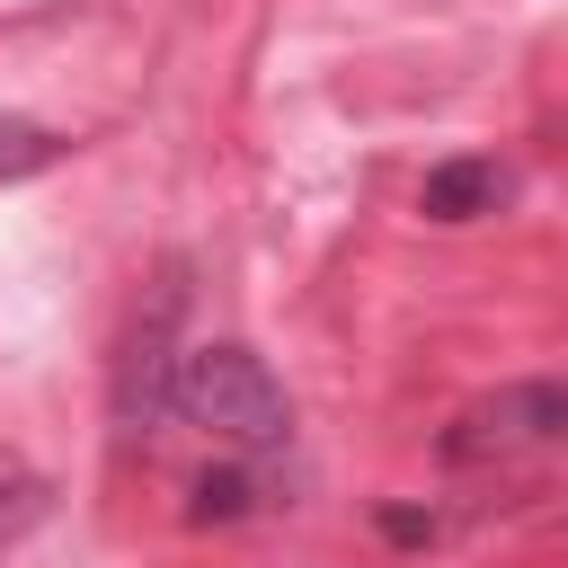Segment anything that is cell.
Returning a JSON list of instances; mask_svg holds the SVG:
<instances>
[{
    "mask_svg": "<svg viewBox=\"0 0 568 568\" xmlns=\"http://www.w3.org/2000/svg\"><path fill=\"white\" fill-rule=\"evenodd\" d=\"M178 417L204 426L222 453H248V462H275L293 444V399L275 390V373L240 337L186 346V364H178Z\"/></svg>",
    "mask_w": 568,
    "mask_h": 568,
    "instance_id": "6da1fadb",
    "label": "cell"
},
{
    "mask_svg": "<svg viewBox=\"0 0 568 568\" xmlns=\"http://www.w3.org/2000/svg\"><path fill=\"white\" fill-rule=\"evenodd\" d=\"M178 328H186V257H169L151 275V293L133 311V337L115 355V426L124 435H160L178 417V364H186Z\"/></svg>",
    "mask_w": 568,
    "mask_h": 568,
    "instance_id": "7a4b0ae2",
    "label": "cell"
},
{
    "mask_svg": "<svg viewBox=\"0 0 568 568\" xmlns=\"http://www.w3.org/2000/svg\"><path fill=\"white\" fill-rule=\"evenodd\" d=\"M559 444H568V382H506V390L470 399L435 453L479 470V462H524V453H559Z\"/></svg>",
    "mask_w": 568,
    "mask_h": 568,
    "instance_id": "3957f363",
    "label": "cell"
},
{
    "mask_svg": "<svg viewBox=\"0 0 568 568\" xmlns=\"http://www.w3.org/2000/svg\"><path fill=\"white\" fill-rule=\"evenodd\" d=\"M506 195H515V169H506V160H488V151H453V160H435V169L417 178V213H426V222H444V231H462V222L497 213Z\"/></svg>",
    "mask_w": 568,
    "mask_h": 568,
    "instance_id": "277c9868",
    "label": "cell"
},
{
    "mask_svg": "<svg viewBox=\"0 0 568 568\" xmlns=\"http://www.w3.org/2000/svg\"><path fill=\"white\" fill-rule=\"evenodd\" d=\"M248 515H266V462L231 453V462L195 470V488H186V524H248Z\"/></svg>",
    "mask_w": 568,
    "mask_h": 568,
    "instance_id": "5b68a950",
    "label": "cell"
},
{
    "mask_svg": "<svg viewBox=\"0 0 568 568\" xmlns=\"http://www.w3.org/2000/svg\"><path fill=\"white\" fill-rule=\"evenodd\" d=\"M44 515H53V488H44V470H36L27 453H9V444H0V559H9V550H18V541L44 524Z\"/></svg>",
    "mask_w": 568,
    "mask_h": 568,
    "instance_id": "8992f818",
    "label": "cell"
},
{
    "mask_svg": "<svg viewBox=\"0 0 568 568\" xmlns=\"http://www.w3.org/2000/svg\"><path fill=\"white\" fill-rule=\"evenodd\" d=\"M71 151H80L71 133H53V124H36V115H9V106H0V186L44 178V169H62Z\"/></svg>",
    "mask_w": 568,
    "mask_h": 568,
    "instance_id": "52a82bcc",
    "label": "cell"
}]
</instances>
